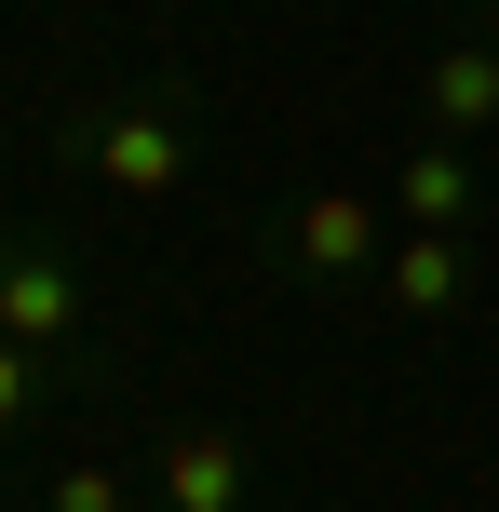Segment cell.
Masks as SVG:
<instances>
[{
  "label": "cell",
  "mask_w": 499,
  "mask_h": 512,
  "mask_svg": "<svg viewBox=\"0 0 499 512\" xmlns=\"http://www.w3.org/2000/svg\"><path fill=\"white\" fill-rule=\"evenodd\" d=\"M459 283H473V270H459V230H419V243H392V256H378V297H392V310H419V324H446V310H459Z\"/></svg>",
  "instance_id": "277c9868"
},
{
  "label": "cell",
  "mask_w": 499,
  "mask_h": 512,
  "mask_svg": "<svg viewBox=\"0 0 499 512\" xmlns=\"http://www.w3.org/2000/svg\"><path fill=\"white\" fill-rule=\"evenodd\" d=\"M27 391H41V351H14V337H0V432L27 418Z\"/></svg>",
  "instance_id": "9c48e42d"
},
{
  "label": "cell",
  "mask_w": 499,
  "mask_h": 512,
  "mask_svg": "<svg viewBox=\"0 0 499 512\" xmlns=\"http://www.w3.org/2000/svg\"><path fill=\"white\" fill-rule=\"evenodd\" d=\"M162 499L176 512H243V445L230 432H176L162 445Z\"/></svg>",
  "instance_id": "5b68a950"
},
{
  "label": "cell",
  "mask_w": 499,
  "mask_h": 512,
  "mask_svg": "<svg viewBox=\"0 0 499 512\" xmlns=\"http://www.w3.org/2000/svg\"><path fill=\"white\" fill-rule=\"evenodd\" d=\"M432 122H446V135H486L499 122V54L486 41H446V54H432Z\"/></svg>",
  "instance_id": "8992f818"
},
{
  "label": "cell",
  "mask_w": 499,
  "mask_h": 512,
  "mask_svg": "<svg viewBox=\"0 0 499 512\" xmlns=\"http://www.w3.org/2000/svg\"><path fill=\"white\" fill-rule=\"evenodd\" d=\"M41 512H122V472L68 459V472H54V486H41Z\"/></svg>",
  "instance_id": "ba28073f"
},
{
  "label": "cell",
  "mask_w": 499,
  "mask_h": 512,
  "mask_svg": "<svg viewBox=\"0 0 499 512\" xmlns=\"http://www.w3.org/2000/svg\"><path fill=\"white\" fill-rule=\"evenodd\" d=\"M297 270H324V283L378 270V203L365 189H311V203H297Z\"/></svg>",
  "instance_id": "3957f363"
},
{
  "label": "cell",
  "mask_w": 499,
  "mask_h": 512,
  "mask_svg": "<svg viewBox=\"0 0 499 512\" xmlns=\"http://www.w3.org/2000/svg\"><path fill=\"white\" fill-rule=\"evenodd\" d=\"M392 203L419 216V230H459V216H473V162H459L446 135H432V149H405V176H392Z\"/></svg>",
  "instance_id": "52a82bcc"
},
{
  "label": "cell",
  "mask_w": 499,
  "mask_h": 512,
  "mask_svg": "<svg viewBox=\"0 0 499 512\" xmlns=\"http://www.w3.org/2000/svg\"><path fill=\"white\" fill-rule=\"evenodd\" d=\"M81 149H95V176L122 189V203H162V189L189 176V135H176V108H108V122L81 135Z\"/></svg>",
  "instance_id": "6da1fadb"
},
{
  "label": "cell",
  "mask_w": 499,
  "mask_h": 512,
  "mask_svg": "<svg viewBox=\"0 0 499 512\" xmlns=\"http://www.w3.org/2000/svg\"><path fill=\"white\" fill-rule=\"evenodd\" d=\"M0 337H14V351H68V337H81L68 256H0Z\"/></svg>",
  "instance_id": "7a4b0ae2"
}]
</instances>
